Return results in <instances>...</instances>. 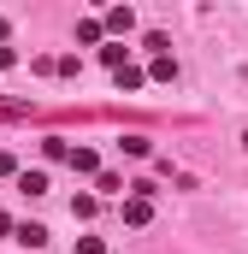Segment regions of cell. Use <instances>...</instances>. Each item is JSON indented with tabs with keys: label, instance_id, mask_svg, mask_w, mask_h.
Returning <instances> with one entry per match:
<instances>
[{
	"label": "cell",
	"instance_id": "9c48e42d",
	"mask_svg": "<svg viewBox=\"0 0 248 254\" xmlns=\"http://www.w3.org/2000/svg\"><path fill=\"white\" fill-rule=\"evenodd\" d=\"M113 83H119V89H142V83H148V71H142V65H119V71H113Z\"/></svg>",
	"mask_w": 248,
	"mask_h": 254
},
{
	"label": "cell",
	"instance_id": "9a60e30c",
	"mask_svg": "<svg viewBox=\"0 0 248 254\" xmlns=\"http://www.w3.org/2000/svg\"><path fill=\"white\" fill-rule=\"evenodd\" d=\"M77 254H107V243H101V237H83V243H77Z\"/></svg>",
	"mask_w": 248,
	"mask_h": 254
},
{
	"label": "cell",
	"instance_id": "6da1fadb",
	"mask_svg": "<svg viewBox=\"0 0 248 254\" xmlns=\"http://www.w3.org/2000/svg\"><path fill=\"white\" fill-rule=\"evenodd\" d=\"M148 219H154V195H124V225L142 231Z\"/></svg>",
	"mask_w": 248,
	"mask_h": 254
},
{
	"label": "cell",
	"instance_id": "277c9868",
	"mask_svg": "<svg viewBox=\"0 0 248 254\" xmlns=\"http://www.w3.org/2000/svg\"><path fill=\"white\" fill-rule=\"evenodd\" d=\"M12 243H24V249H48V225L24 219V225H12Z\"/></svg>",
	"mask_w": 248,
	"mask_h": 254
},
{
	"label": "cell",
	"instance_id": "3957f363",
	"mask_svg": "<svg viewBox=\"0 0 248 254\" xmlns=\"http://www.w3.org/2000/svg\"><path fill=\"white\" fill-rule=\"evenodd\" d=\"M65 166H71L77 178H95V172H101V154H95V148H71V154H65Z\"/></svg>",
	"mask_w": 248,
	"mask_h": 254
},
{
	"label": "cell",
	"instance_id": "e0dca14e",
	"mask_svg": "<svg viewBox=\"0 0 248 254\" xmlns=\"http://www.w3.org/2000/svg\"><path fill=\"white\" fill-rule=\"evenodd\" d=\"M0 237H12V219H6V213H0Z\"/></svg>",
	"mask_w": 248,
	"mask_h": 254
},
{
	"label": "cell",
	"instance_id": "7a4b0ae2",
	"mask_svg": "<svg viewBox=\"0 0 248 254\" xmlns=\"http://www.w3.org/2000/svg\"><path fill=\"white\" fill-rule=\"evenodd\" d=\"M101 30H107V36H130V30H136V12H130V6H113V12H107V18H101Z\"/></svg>",
	"mask_w": 248,
	"mask_h": 254
},
{
	"label": "cell",
	"instance_id": "5bb4252c",
	"mask_svg": "<svg viewBox=\"0 0 248 254\" xmlns=\"http://www.w3.org/2000/svg\"><path fill=\"white\" fill-rule=\"evenodd\" d=\"M0 178H18V154H6V148H0Z\"/></svg>",
	"mask_w": 248,
	"mask_h": 254
},
{
	"label": "cell",
	"instance_id": "ac0fdd59",
	"mask_svg": "<svg viewBox=\"0 0 248 254\" xmlns=\"http://www.w3.org/2000/svg\"><path fill=\"white\" fill-rule=\"evenodd\" d=\"M6 30H12V24H6V18H0V42H6Z\"/></svg>",
	"mask_w": 248,
	"mask_h": 254
},
{
	"label": "cell",
	"instance_id": "5b68a950",
	"mask_svg": "<svg viewBox=\"0 0 248 254\" xmlns=\"http://www.w3.org/2000/svg\"><path fill=\"white\" fill-rule=\"evenodd\" d=\"M95 190H101V195H119V201H124V190H130V184H124L119 172H107V166H101V172H95Z\"/></svg>",
	"mask_w": 248,
	"mask_h": 254
},
{
	"label": "cell",
	"instance_id": "8fae6325",
	"mask_svg": "<svg viewBox=\"0 0 248 254\" xmlns=\"http://www.w3.org/2000/svg\"><path fill=\"white\" fill-rule=\"evenodd\" d=\"M101 65H113V71L130 65V48H124V42H101Z\"/></svg>",
	"mask_w": 248,
	"mask_h": 254
},
{
	"label": "cell",
	"instance_id": "2e32d148",
	"mask_svg": "<svg viewBox=\"0 0 248 254\" xmlns=\"http://www.w3.org/2000/svg\"><path fill=\"white\" fill-rule=\"evenodd\" d=\"M12 65H18V54H12V48H0V71H12Z\"/></svg>",
	"mask_w": 248,
	"mask_h": 254
},
{
	"label": "cell",
	"instance_id": "52a82bcc",
	"mask_svg": "<svg viewBox=\"0 0 248 254\" xmlns=\"http://www.w3.org/2000/svg\"><path fill=\"white\" fill-rule=\"evenodd\" d=\"M119 154H124V160H148V154H154V142H148V136H124Z\"/></svg>",
	"mask_w": 248,
	"mask_h": 254
},
{
	"label": "cell",
	"instance_id": "d6986e66",
	"mask_svg": "<svg viewBox=\"0 0 248 254\" xmlns=\"http://www.w3.org/2000/svg\"><path fill=\"white\" fill-rule=\"evenodd\" d=\"M243 148H248V136H243Z\"/></svg>",
	"mask_w": 248,
	"mask_h": 254
},
{
	"label": "cell",
	"instance_id": "7c38bea8",
	"mask_svg": "<svg viewBox=\"0 0 248 254\" xmlns=\"http://www.w3.org/2000/svg\"><path fill=\"white\" fill-rule=\"evenodd\" d=\"M71 219H95V195H71Z\"/></svg>",
	"mask_w": 248,
	"mask_h": 254
},
{
	"label": "cell",
	"instance_id": "ba28073f",
	"mask_svg": "<svg viewBox=\"0 0 248 254\" xmlns=\"http://www.w3.org/2000/svg\"><path fill=\"white\" fill-rule=\"evenodd\" d=\"M148 77H154V83H178V60H172V54H160V60L148 65Z\"/></svg>",
	"mask_w": 248,
	"mask_h": 254
},
{
	"label": "cell",
	"instance_id": "8992f818",
	"mask_svg": "<svg viewBox=\"0 0 248 254\" xmlns=\"http://www.w3.org/2000/svg\"><path fill=\"white\" fill-rule=\"evenodd\" d=\"M77 42H83V48H101V42H107L101 18H83V24H77Z\"/></svg>",
	"mask_w": 248,
	"mask_h": 254
},
{
	"label": "cell",
	"instance_id": "30bf717a",
	"mask_svg": "<svg viewBox=\"0 0 248 254\" xmlns=\"http://www.w3.org/2000/svg\"><path fill=\"white\" fill-rule=\"evenodd\" d=\"M18 190L24 195H48V172L36 166V172H18Z\"/></svg>",
	"mask_w": 248,
	"mask_h": 254
},
{
	"label": "cell",
	"instance_id": "4fadbf2b",
	"mask_svg": "<svg viewBox=\"0 0 248 254\" xmlns=\"http://www.w3.org/2000/svg\"><path fill=\"white\" fill-rule=\"evenodd\" d=\"M42 154H48V160H65V154H71V142H65V136H48V142H42Z\"/></svg>",
	"mask_w": 248,
	"mask_h": 254
}]
</instances>
